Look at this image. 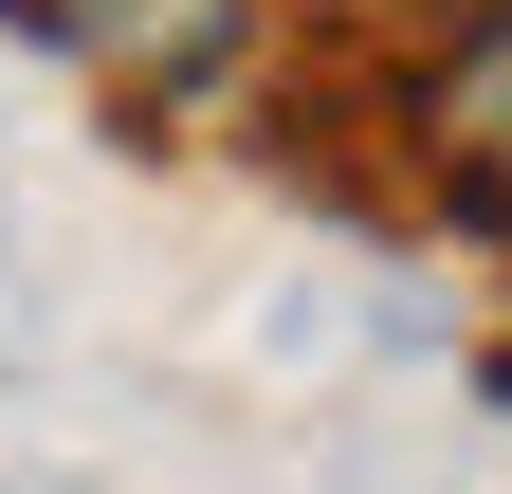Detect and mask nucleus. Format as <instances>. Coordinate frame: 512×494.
<instances>
[{
	"mask_svg": "<svg viewBox=\"0 0 512 494\" xmlns=\"http://www.w3.org/2000/svg\"><path fill=\"white\" fill-rule=\"evenodd\" d=\"M403 147H421V183H439L458 220L512 238V0H476V19L403 74Z\"/></svg>",
	"mask_w": 512,
	"mask_h": 494,
	"instance_id": "nucleus-1",
	"label": "nucleus"
},
{
	"mask_svg": "<svg viewBox=\"0 0 512 494\" xmlns=\"http://www.w3.org/2000/svg\"><path fill=\"white\" fill-rule=\"evenodd\" d=\"M0 19H37L74 74H110L128 110H183V92H220L238 55H256V0H0Z\"/></svg>",
	"mask_w": 512,
	"mask_h": 494,
	"instance_id": "nucleus-2",
	"label": "nucleus"
},
{
	"mask_svg": "<svg viewBox=\"0 0 512 494\" xmlns=\"http://www.w3.org/2000/svg\"><path fill=\"white\" fill-rule=\"evenodd\" d=\"M494 403H512V348H494Z\"/></svg>",
	"mask_w": 512,
	"mask_h": 494,
	"instance_id": "nucleus-3",
	"label": "nucleus"
}]
</instances>
